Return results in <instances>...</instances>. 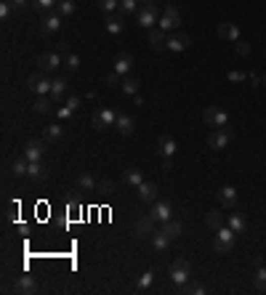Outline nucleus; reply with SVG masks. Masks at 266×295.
<instances>
[{
  "instance_id": "obj_45",
  "label": "nucleus",
  "mask_w": 266,
  "mask_h": 295,
  "mask_svg": "<svg viewBox=\"0 0 266 295\" xmlns=\"http://www.w3.org/2000/svg\"><path fill=\"white\" fill-rule=\"evenodd\" d=\"M96 189H99V192H104V194H112V192H115V184L107 181V178H101V181L96 184Z\"/></svg>"
},
{
  "instance_id": "obj_8",
  "label": "nucleus",
  "mask_w": 266,
  "mask_h": 295,
  "mask_svg": "<svg viewBox=\"0 0 266 295\" xmlns=\"http://www.w3.org/2000/svg\"><path fill=\"white\" fill-rule=\"evenodd\" d=\"M51 86H54V80H48L43 72H35V75H29V80H27V88L35 91L37 96H46V93H51Z\"/></svg>"
},
{
  "instance_id": "obj_34",
  "label": "nucleus",
  "mask_w": 266,
  "mask_h": 295,
  "mask_svg": "<svg viewBox=\"0 0 266 295\" xmlns=\"http://www.w3.org/2000/svg\"><path fill=\"white\" fill-rule=\"evenodd\" d=\"M43 136H46V141H59L61 136H64V131H61L59 125H48V128L43 131Z\"/></svg>"
},
{
  "instance_id": "obj_1",
  "label": "nucleus",
  "mask_w": 266,
  "mask_h": 295,
  "mask_svg": "<svg viewBox=\"0 0 266 295\" xmlns=\"http://www.w3.org/2000/svg\"><path fill=\"white\" fill-rule=\"evenodd\" d=\"M168 277H170L173 284L184 287V284L192 279V263L187 258H176V261H173V266H170V271H168Z\"/></svg>"
},
{
  "instance_id": "obj_12",
  "label": "nucleus",
  "mask_w": 266,
  "mask_h": 295,
  "mask_svg": "<svg viewBox=\"0 0 266 295\" xmlns=\"http://www.w3.org/2000/svg\"><path fill=\"white\" fill-rule=\"evenodd\" d=\"M189 43H192V37H189L187 32H173V35L168 37L165 48H168V51H176V54H181V51H187V48H189Z\"/></svg>"
},
{
  "instance_id": "obj_13",
  "label": "nucleus",
  "mask_w": 266,
  "mask_h": 295,
  "mask_svg": "<svg viewBox=\"0 0 266 295\" xmlns=\"http://www.w3.org/2000/svg\"><path fill=\"white\" fill-rule=\"evenodd\" d=\"M218 37L227 40V43H237L240 40V27L234 22H221L218 24Z\"/></svg>"
},
{
  "instance_id": "obj_25",
  "label": "nucleus",
  "mask_w": 266,
  "mask_h": 295,
  "mask_svg": "<svg viewBox=\"0 0 266 295\" xmlns=\"http://www.w3.org/2000/svg\"><path fill=\"white\" fill-rule=\"evenodd\" d=\"M205 224L218 231L224 226V210H208V213H205Z\"/></svg>"
},
{
  "instance_id": "obj_2",
  "label": "nucleus",
  "mask_w": 266,
  "mask_h": 295,
  "mask_svg": "<svg viewBox=\"0 0 266 295\" xmlns=\"http://www.w3.org/2000/svg\"><path fill=\"white\" fill-rule=\"evenodd\" d=\"M234 239H237V231L229 229V226H221L216 231V239H213V250H216L218 256H227V252L234 247Z\"/></svg>"
},
{
  "instance_id": "obj_21",
  "label": "nucleus",
  "mask_w": 266,
  "mask_h": 295,
  "mask_svg": "<svg viewBox=\"0 0 266 295\" xmlns=\"http://www.w3.org/2000/svg\"><path fill=\"white\" fill-rule=\"evenodd\" d=\"M149 242H152V247H155V252H165V250H168V245H170L173 239H170V237L165 234V231L160 229V231H155V234L149 237Z\"/></svg>"
},
{
  "instance_id": "obj_33",
  "label": "nucleus",
  "mask_w": 266,
  "mask_h": 295,
  "mask_svg": "<svg viewBox=\"0 0 266 295\" xmlns=\"http://www.w3.org/2000/svg\"><path fill=\"white\" fill-rule=\"evenodd\" d=\"M139 0H120V6H117V11L125 16V14H139Z\"/></svg>"
},
{
  "instance_id": "obj_32",
  "label": "nucleus",
  "mask_w": 266,
  "mask_h": 295,
  "mask_svg": "<svg viewBox=\"0 0 266 295\" xmlns=\"http://www.w3.org/2000/svg\"><path fill=\"white\" fill-rule=\"evenodd\" d=\"M229 229H234L237 234H242V231L248 229V224H245V218L240 213H229Z\"/></svg>"
},
{
  "instance_id": "obj_43",
  "label": "nucleus",
  "mask_w": 266,
  "mask_h": 295,
  "mask_svg": "<svg viewBox=\"0 0 266 295\" xmlns=\"http://www.w3.org/2000/svg\"><path fill=\"white\" fill-rule=\"evenodd\" d=\"M64 67H67V69H72V72L80 69V56H77V54H69V56L64 59Z\"/></svg>"
},
{
  "instance_id": "obj_27",
  "label": "nucleus",
  "mask_w": 266,
  "mask_h": 295,
  "mask_svg": "<svg viewBox=\"0 0 266 295\" xmlns=\"http://www.w3.org/2000/svg\"><path fill=\"white\" fill-rule=\"evenodd\" d=\"M125 184H128V186L144 184V173H141L139 167H128V171H125Z\"/></svg>"
},
{
  "instance_id": "obj_46",
  "label": "nucleus",
  "mask_w": 266,
  "mask_h": 295,
  "mask_svg": "<svg viewBox=\"0 0 266 295\" xmlns=\"http://www.w3.org/2000/svg\"><path fill=\"white\" fill-rule=\"evenodd\" d=\"M232 82H242V80H248V72H240V69H229V75H227Z\"/></svg>"
},
{
  "instance_id": "obj_56",
  "label": "nucleus",
  "mask_w": 266,
  "mask_h": 295,
  "mask_svg": "<svg viewBox=\"0 0 266 295\" xmlns=\"http://www.w3.org/2000/svg\"><path fill=\"white\" fill-rule=\"evenodd\" d=\"M139 3H141V6H155L157 0H139Z\"/></svg>"
},
{
  "instance_id": "obj_35",
  "label": "nucleus",
  "mask_w": 266,
  "mask_h": 295,
  "mask_svg": "<svg viewBox=\"0 0 266 295\" xmlns=\"http://www.w3.org/2000/svg\"><path fill=\"white\" fill-rule=\"evenodd\" d=\"M37 114H48L51 112V99L48 96H37V101H35V107H32Z\"/></svg>"
},
{
  "instance_id": "obj_14",
  "label": "nucleus",
  "mask_w": 266,
  "mask_h": 295,
  "mask_svg": "<svg viewBox=\"0 0 266 295\" xmlns=\"http://www.w3.org/2000/svg\"><path fill=\"white\" fill-rule=\"evenodd\" d=\"M59 64H64V59H61L59 54H43V56H37V69L40 72L59 69Z\"/></svg>"
},
{
  "instance_id": "obj_16",
  "label": "nucleus",
  "mask_w": 266,
  "mask_h": 295,
  "mask_svg": "<svg viewBox=\"0 0 266 295\" xmlns=\"http://www.w3.org/2000/svg\"><path fill=\"white\" fill-rule=\"evenodd\" d=\"M61 19H64V16H59V14H48V16H43V22H40V32H43V35H54V32H59V29H61Z\"/></svg>"
},
{
  "instance_id": "obj_26",
  "label": "nucleus",
  "mask_w": 266,
  "mask_h": 295,
  "mask_svg": "<svg viewBox=\"0 0 266 295\" xmlns=\"http://www.w3.org/2000/svg\"><path fill=\"white\" fill-rule=\"evenodd\" d=\"M120 88H122V93H128V96H136L139 93V88H141V82L136 80V77H122V82H120Z\"/></svg>"
},
{
  "instance_id": "obj_53",
  "label": "nucleus",
  "mask_w": 266,
  "mask_h": 295,
  "mask_svg": "<svg viewBox=\"0 0 266 295\" xmlns=\"http://www.w3.org/2000/svg\"><path fill=\"white\" fill-rule=\"evenodd\" d=\"M67 107L72 109V112H75V109H80V96H69V99H67Z\"/></svg>"
},
{
  "instance_id": "obj_42",
  "label": "nucleus",
  "mask_w": 266,
  "mask_h": 295,
  "mask_svg": "<svg viewBox=\"0 0 266 295\" xmlns=\"http://www.w3.org/2000/svg\"><path fill=\"white\" fill-rule=\"evenodd\" d=\"M227 125H229V114L224 109H218L216 112V120H213V128H227Z\"/></svg>"
},
{
  "instance_id": "obj_6",
  "label": "nucleus",
  "mask_w": 266,
  "mask_h": 295,
  "mask_svg": "<svg viewBox=\"0 0 266 295\" xmlns=\"http://www.w3.org/2000/svg\"><path fill=\"white\" fill-rule=\"evenodd\" d=\"M229 141H232V128H213V133L208 136V146L216 152L227 149Z\"/></svg>"
},
{
  "instance_id": "obj_5",
  "label": "nucleus",
  "mask_w": 266,
  "mask_h": 295,
  "mask_svg": "<svg viewBox=\"0 0 266 295\" xmlns=\"http://www.w3.org/2000/svg\"><path fill=\"white\" fill-rule=\"evenodd\" d=\"M91 122H94V128H99V131L112 128V125L117 122V112H115V109H109V107L96 109V112H94V117H91Z\"/></svg>"
},
{
  "instance_id": "obj_55",
  "label": "nucleus",
  "mask_w": 266,
  "mask_h": 295,
  "mask_svg": "<svg viewBox=\"0 0 266 295\" xmlns=\"http://www.w3.org/2000/svg\"><path fill=\"white\" fill-rule=\"evenodd\" d=\"M248 82H250V86H258V82H261V80H258V77H255V75H248Z\"/></svg>"
},
{
  "instance_id": "obj_51",
  "label": "nucleus",
  "mask_w": 266,
  "mask_h": 295,
  "mask_svg": "<svg viewBox=\"0 0 266 295\" xmlns=\"http://www.w3.org/2000/svg\"><path fill=\"white\" fill-rule=\"evenodd\" d=\"M16 210H19V205H8V213H6L8 224H14V221H16Z\"/></svg>"
},
{
  "instance_id": "obj_3",
  "label": "nucleus",
  "mask_w": 266,
  "mask_h": 295,
  "mask_svg": "<svg viewBox=\"0 0 266 295\" xmlns=\"http://www.w3.org/2000/svg\"><path fill=\"white\" fill-rule=\"evenodd\" d=\"M160 29H165V32H176V29L181 27V14H179V8L168 3L165 6V11L160 14V22H157Z\"/></svg>"
},
{
  "instance_id": "obj_7",
  "label": "nucleus",
  "mask_w": 266,
  "mask_h": 295,
  "mask_svg": "<svg viewBox=\"0 0 266 295\" xmlns=\"http://www.w3.org/2000/svg\"><path fill=\"white\" fill-rule=\"evenodd\" d=\"M155 224H157V221L147 213L144 218H139L136 224H133V237H136V239H149V237L157 231V229H155Z\"/></svg>"
},
{
  "instance_id": "obj_19",
  "label": "nucleus",
  "mask_w": 266,
  "mask_h": 295,
  "mask_svg": "<svg viewBox=\"0 0 266 295\" xmlns=\"http://www.w3.org/2000/svg\"><path fill=\"white\" fill-rule=\"evenodd\" d=\"M147 40H149V46L152 48H165V43H168V32L165 29H160V27H152L149 29V35H147Z\"/></svg>"
},
{
  "instance_id": "obj_41",
  "label": "nucleus",
  "mask_w": 266,
  "mask_h": 295,
  "mask_svg": "<svg viewBox=\"0 0 266 295\" xmlns=\"http://www.w3.org/2000/svg\"><path fill=\"white\" fill-rule=\"evenodd\" d=\"M99 3V8L104 14H112V11H117V6H120V0H96Z\"/></svg>"
},
{
  "instance_id": "obj_37",
  "label": "nucleus",
  "mask_w": 266,
  "mask_h": 295,
  "mask_svg": "<svg viewBox=\"0 0 266 295\" xmlns=\"http://www.w3.org/2000/svg\"><path fill=\"white\" fill-rule=\"evenodd\" d=\"M184 292H189V295H202V292H205V287H202V284L200 282H187V284H184V287H181Z\"/></svg>"
},
{
  "instance_id": "obj_52",
  "label": "nucleus",
  "mask_w": 266,
  "mask_h": 295,
  "mask_svg": "<svg viewBox=\"0 0 266 295\" xmlns=\"http://www.w3.org/2000/svg\"><path fill=\"white\" fill-rule=\"evenodd\" d=\"M237 54L240 56H250V43H240L237 40Z\"/></svg>"
},
{
  "instance_id": "obj_29",
  "label": "nucleus",
  "mask_w": 266,
  "mask_h": 295,
  "mask_svg": "<svg viewBox=\"0 0 266 295\" xmlns=\"http://www.w3.org/2000/svg\"><path fill=\"white\" fill-rule=\"evenodd\" d=\"M64 93H67V80H64V77H56L54 86H51V93H48V96H51V99H61Z\"/></svg>"
},
{
  "instance_id": "obj_17",
  "label": "nucleus",
  "mask_w": 266,
  "mask_h": 295,
  "mask_svg": "<svg viewBox=\"0 0 266 295\" xmlns=\"http://www.w3.org/2000/svg\"><path fill=\"white\" fill-rule=\"evenodd\" d=\"M136 192H139V199H141V202H155V199H157V184L144 181V184L136 186Z\"/></svg>"
},
{
  "instance_id": "obj_4",
  "label": "nucleus",
  "mask_w": 266,
  "mask_h": 295,
  "mask_svg": "<svg viewBox=\"0 0 266 295\" xmlns=\"http://www.w3.org/2000/svg\"><path fill=\"white\" fill-rule=\"evenodd\" d=\"M136 22H139L141 29H152V27L160 22L157 6H141V8H139V14H136Z\"/></svg>"
},
{
  "instance_id": "obj_11",
  "label": "nucleus",
  "mask_w": 266,
  "mask_h": 295,
  "mask_svg": "<svg viewBox=\"0 0 266 295\" xmlns=\"http://www.w3.org/2000/svg\"><path fill=\"white\" fill-rule=\"evenodd\" d=\"M176 149H179L176 139H173L170 133H162L160 139H157V152H160L162 160H165V157H173V154H176Z\"/></svg>"
},
{
  "instance_id": "obj_23",
  "label": "nucleus",
  "mask_w": 266,
  "mask_h": 295,
  "mask_svg": "<svg viewBox=\"0 0 266 295\" xmlns=\"http://www.w3.org/2000/svg\"><path fill=\"white\" fill-rule=\"evenodd\" d=\"M218 199H221L224 207H234V205H237V189H234V186H224L218 192Z\"/></svg>"
},
{
  "instance_id": "obj_47",
  "label": "nucleus",
  "mask_w": 266,
  "mask_h": 295,
  "mask_svg": "<svg viewBox=\"0 0 266 295\" xmlns=\"http://www.w3.org/2000/svg\"><path fill=\"white\" fill-rule=\"evenodd\" d=\"M152 277H155V274H152V271H147L144 277L139 279V290H149V287H152Z\"/></svg>"
},
{
  "instance_id": "obj_48",
  "label": "nucleus",
  "mask_w": 266,
  "mask_h": 295,
  "mask_svg": "<svg viewBox=\"0 0 266 295\" xmlns=\"http://www.w3.org/2000/svg\"><path fill=\"white\" fill-rule=\"evenodd\" d=\"M8 3H11V8H14V11H16V14H22V11H27V6H29V3H27V0H8Z\"/></svg>"
},
{
  "instance_id": "obj_38",
  "label": "nucleus",
  "mask_w": 266,
  "mask_h": 295,
  "mask_svg": "<svg viewBox=\"0 0 266 295\" xmlns=\"http://www.w3.org/2000/svg\"><path fill=\"white\" fill-rule=\"evenodd\" d=\"M27 167H29V160H14L11 173L14 176H27Z\"/></svg>"
},
{
  "instance_id": "obj_24",
  "label": "nucleus",
  "mask_w": 266,
  "mask_h": 295,
  "mask_svg": "<svg viewBox=\"0 0 266 295\" xmlns=\"http://www.w3.org/2000/svg\"><path fill=\"white\" fill-rule=\"evenodd\" d=\"M27 176L32 178V181H46V176H48V173H46V165L40 162V160H37V162H29Z\"/></svg>"
},
{
  "instance_id": "obj_49",
  "label": "nucleus",
  "mask_w": 266,
  "mask_h": 295,
  "mask_svg": "<svg viewBox=\"0 0 266 295\" xmlns=\"http://www.w3.org/2000/svg\"><path fill=\"white\" fill-rule=\"evenodd\" d=\"M11 11H14L11 3H8V0H3V3H0V19H8V16H11Z\"/></svg>"
},
{
  "instance_id": "obj_50",
  "label": "nucleus",
  "mask_w": 266,
  "mask_h": 295,
  "mask_svg": "<svg viewBox=\"0 0 266 295\" xmlns=\"http://www.w3.org/2000/svg\"><path fill=\"white\" fill-rule=\"evenodd\" d=\"M69 114H72V109H69L67 104H64V107H59V109H56V117H59V120H67Z\"/></svg>"
},
{
  "instance_id": "obj_40",
  "label": "nucleus",
  "mask_w": 266,
  "mask_h": 295,
  "mask_svg": "<svg viewBox=\"0 0 266 295\" xmlns=\"http://www.w3.org/2000/svg\"><path fill=\"white\" fill-rule=\"evenodd\" d=\"M59 0H32V6L37 8V11H54Z\"/></svg>"
},
{
  "instance_id": "obj_44",
  "label": "nucleus",
  "mask_w": 266,
  "mask_h": 295,
  "mask_svg": "<svg viewBox=\"0 0 266 295\" xmlns=\"http://www.w3.org/2000/svg\"><path fill=\"white\" fill-rule=\"evenodd\" d=\"M104 82H107L109 88H120V82H122V75H117V72H109Z\"/></svg>"
},
{
  "instance_id": "obj_15",
  "label": "nucleus",
  "mask_w": 266,
  "mask_h": 295,
  "mask_svg": "<svg viewBox=\"0 0 266 295\" xmlns=\"http://www.w3.org/2000/svg\"><path fill=\"white\" fill-rule=\"evenodd\" d=\"M149 216L155 221H160V224H165V221L173 218V207H170V202H155L149 210Z\"/></svg>"
},
{
  "instance_id": "obj_28",
  "label": "nucleus",
  "mask_w": 266,
  "mask_h": 295,
  "mask_svg": "<svg viewBox=\"0 0 266 295\" xmlns=\"http://www.w3.org/2000/svg\"><path fill=\"white\" fill-rule=\"evenodd\" d=\"M162 231H165L170 239H179V237H181V224H179L176 218H170V221H165V224H162Z\"/></svg>"
},
{
  "instance_id": "obj_36",
  "label": "nucleus",
  "mask_w": 266,
  "mask_h": 295,
  "mask_svg": "<svg viewBox=\"0 0 266 295\" xmlns=\"http://www.w3.org/2000/svg\"><path fill=\"white\" fill-rule=\"evenodd\" d=\"M216 112H218V107H205V109H202V122H205L208 128H213V120H216Z\"/></svg>"
},
{
  "instance_id": "obj_57",
  "label": "nucleus",
  "mask_w": 266,
  "mask_h": 295,
  "mask_svg": "<svg viewBox=\"0 0 266 295\" xmlns=\"http://www.w3.org/2000/svg\"><path fill=\"white\" fill-rule=\"evenodd\" d=\"M263 86H266V75H263Z\"/></svg>"
},
{
  "instance_id": "obj_30",
  "label": "nucleus",
  "mask_w": 266,
  "mask_h": 295,
  "mask_svg": "<svg viewBox=\"0 0 266 295\" xmlns=\"http://www.w3.org/2000/svg\"><path fill=\"white\" fill-rule=\"evenodd\" d=\"M77 189H83V192H94V189H96L94 176H91V173H80L77 176Z\"/></svg>"
},
{
  "instance_id": "obj_22",
  "label": "nucleus",
  "mask_w": 266,
  "mask_h": 295,
  "mask_svg": "<svg viewBox=\"0 0 266 295\" xmlns=\"http://www.w3.org/2000/svg\"><path fill=\"white\" fill-rule=\"evenodd\" d=\"M104 24L109 29V35H122V29H125V24H122V16H117V14H107Z\"/></svg>"
},
{
  "instance_id": "obj_9",
  "label": "nucleus",
  "mask_w": 266,
  "mask_h": 295,
  "mask_svg": "<svg viewBox=\"0 0 266 295\" xmlns=\"http://www.w3.org/2000/svg\"><path fill=\"white\" fill-rule=\"evenodd\" d=\"M43 154H46V141L29 139V141L24 144V160L37 162V160H43Z\"/></svg>"
},
{
  "instance_id": "obj_18",
  "label": "nucleus",
  "mask_w": 266,
  "mask_h": 295,
  "mask_svg": "<svg viewBox=\"0 0 266 295\" xmlns=\"http://www.w3.org/2000/svg\"><path fill=\"white\" fill-rule=\"evenodd\" d=\"M130 69H133V56L130 54H117L115 56V72H117V75L128 77Z\"/></svg>"
},
{
  "instance_id": "obj_54",
  "label": "nucleus",
  "mask_w": 266,
  "mask_h": 295,
  "mask_svg": "<svg viewBox=\"0 0 266 295\" xmlns=\"http://www.w3.org/2000/svg\"><path fill=\"white\" fill-rule=\"evenodd\" d=\"M133 104H136V107H144V96H139L136 93V96H133Z\"/></svg>"
},
{
  "instance_id": "obj_10",
  "label": "nucleus",
  "mask_w": 266,
  "mask_h": 295,
  "mask_svg": "<svg viewBox=\"0 0 266 295\" xmlns=\"http://www.w3.org/2000/svg\"><path fill=\"white\" fill-rule=\"evenodd\" d=\"M11 290L19 292V295H32L37 290V282H35V277H29V274H22V277L14 279V287Z\"/></svg>"
},
{
  "instance_id": "obj_20",
  "label": "nucleus",
  "mask_w": 266,
  "mask_h": 295,
  "mask_svg": "<svg viewBox=\"0 0 266 295\" xmlns=\"http://www.w3.org/2000/svg\"><path fill=\"white\" fill-rule=\"evenodd\" d=\"M115 128L120 131V136H130L133 131H136V120L130 117V114H117V122Z\"/></svg>"
},
{
  "instance_id": "obj_39",
  "label": "nucleus",
  "mask_w": 266,
  "mask_h": 295,
  "mask_svg": "<svg viewBox=\"0 0 266 295\" xmlns=\"http://www.w3.org/2000/svg\"><path fill=\"white\" fill-rule=\"evenodd\" d=\"M255 287H258V290H266V266H258V269H255Z\"/></svg>"
},
{
  "instance_id": "obj_31",
  "label": "nucleus",
  "mask_w": 266,
  "mask_h": 295,
  "mask_svg": "<svg viewBox=\"0 0 266 295\" xmlns=\"http://www.w3.org/2000/svg\"><path fill=\"white\" fill-rule=\"evenodd\" d=\"M56 14L59 16H75V0H59V3H56Z\"/></svg>"
}]
</instances>
